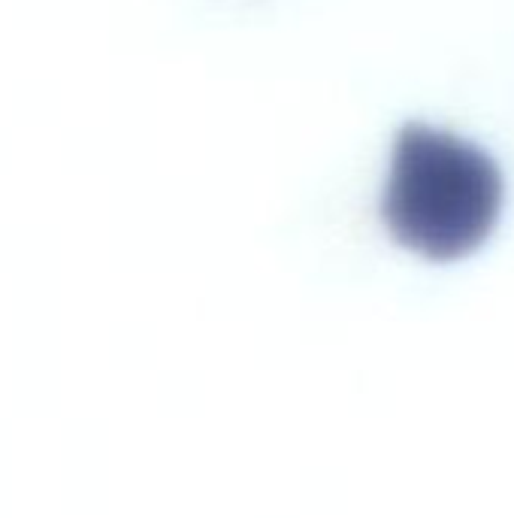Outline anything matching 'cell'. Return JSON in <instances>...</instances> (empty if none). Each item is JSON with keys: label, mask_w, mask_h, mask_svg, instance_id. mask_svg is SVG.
Returning a JSON list of instances; mask_svg holds the SVG:
<instances>
[{"label": "cell", "mask_w": 514, "mask_h": 518, "mask_svg": "<svg viewBox=\"0 0 514 518\" xmlns=\"http://www.w3.org/2000/svg\"><path fill=\"white\" fill-rule=\"evenodd\" d=\"M502 209L497 161L457 134L406 124L397 134L381 218L402 249L454 261L487 240Z\"/></svg>", "instance_id": "cell-1"}]
</instances>
